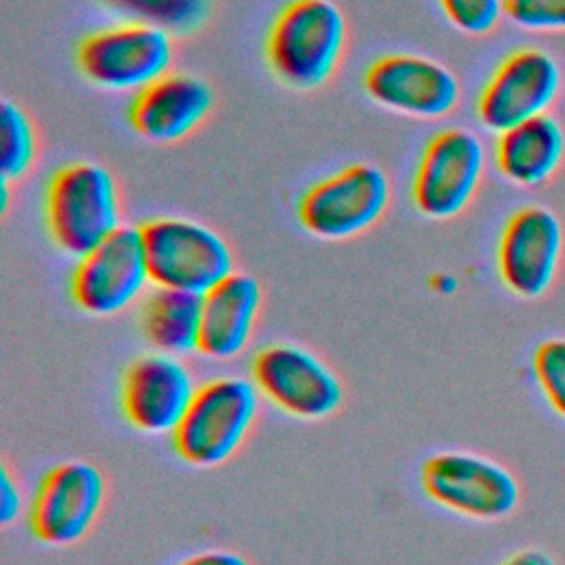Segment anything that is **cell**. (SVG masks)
Returning a JSON list of instances; mask_svg holds the SVG:
<instances>
[{
    "instance_id": "cb8c5ba5",
    "label": "cell",
    "mask_w": 565,
    "mask_h": 565,
    "mask_svg": "<svg viewBox=\"0 0 565 565\" xmlns=\"http://www.w3.org/2000/svg\"><path fill=\"white\" fill-rule=\"evenodd\" d=\"M503 15L527 31H565V0H503Z\"/></svg>"
},
{
    "instance_id": "ac0fdd59",
    "label": "cell",
    "mask_w": 565,
    "mask_h": 565,
    "mask_svg": "<svg viewBox=\"0 0 565 565\" xmlns=\"http://www.w3.org/2000/svg\"><path fill=\"white\" fill-rule=\"evenodd\" d=\"M565 159V130L547 113L521 121L497 137L494 161L503 179L534 188L545 183Z\"/></svg>"
},
{
    "instance_id": "ffe728a7",
    "label": "cell",
    "mask_w": 565,
    "mask_h": 565,
    "mask_svg": "<svg viewBox=\"0 0 565 565\" xmlns=\"http://www.w3.org/2000/svg\"><path fill=\"white\" fill-rule=\"evenodd\" d=\"M128 22H141L185 38L205 26L214 0H104Z\"/></svg>"
},
{
    "instance_id": "3957f363",
    "label": "cell",
    "mask_w": 565,
    "mask_h": 565,
    "mask_svg": "<svg viewBox=\"0 0 565 565\" xmlns=\"http://www.w3.org/2000/svg\"><path fill=\"white\" fill-rule=\"evenodd\" d=\"M260 399L252 377L223 375L199 384L188 413L172 433L177 455L194 468H216L230 461L254 430Z\"/></svg>"
},
{
    "instance_id": "277c9868",
    "label": "cell",
    "mask_w": 565,
    "mask_h": 565,
    "mask_svg": "<svg viewBox=\"0 0 565 565\" xmlns=\"http://www.w3.org/2000/svg\"><path fill=\"white\" fill-rule=\"evenodd\" d=\"M154 287L205 296L234 274V252L214 227L183 216H157L139 225Z\"/></svg>"
},
{
    "instance_id": "ba28073f",
    "label": "cell",
    "mask_w": 565,
    "mask_h": 565,
    "mask_svg": "<svg viewBox=\"0 0 565 565\" xmlns=\"http://www.w3.org/2000/svg\"><path fill=\"white\" fill-rule=\"evenodd\" d=\"M391 205V179L369 161L313 183L298 201L300 225L322 241H347L371 230Z\"/></svg>"
},
{
    "instance_id": "4316f807",
    "label": "cell",
    "mask_w": 565,
    "mask_h": 565,
    "mask_svg": "<svg viewBox=\"0 0 565 565\" xmlns=\"http://www.w3.org/2000/svg\"><path fill=\"white\" fill-rule=\"evenodd\" d=\"M501 565H556V561L539 547H525L510 554Z\"/></svg>"
},
{
    "instance_id": "8fae6325",
    "label": "cell",
    "mask_w": 565,
    "mask_h": 565,
    "mask_svg": "<svg viewBox=\"0 0 565 565\" xmlns=\"http://www.w3.org/2000/svg\"><path fill=\"white\" fill-rule=\"evenodd\" d=\"M486 172L481 139L468 128H446L424 148L413 177V203L435 221L455 218L475 199Z\"/></svg>"
},
{
    "instance_id": "9c48e42d",
    "label": "cell",
    "mask_w": 565,
    "mask_h": 565,
    "mask_svg": "<svg viewBox=\"0 0 565 565\" xmlns=\"http://www.w3.org/2000/svg\"><path fill=\"white\" fill-rule=\"evenodd\" d=\"M108 499V481L99 466L71 459L53 466L40 479L29 503L33 536L51 547L84 541L99 521Z\"/></svg>"
},
{
    "instance_id": "5bb4252c",
    "label": "cell",
    "mask_w": 565,
    "mask_h": 565,
    "mask_svg": "<svg viewBox=\"0 0 565 565\" xmlns=\"http://www.w3.org/2000/svg\"><path fill=\"white\" fill-rule=\"evenodd\" d=\"M563 254V225L543 205L519 207L503 225L497 245V271L503 287L523 300H536L556 280Z\"/></svg>"
},
{
    "instance_id": "d4e9b609",
    "label": "cell",
    "mask_w": 565,
    "mask_h": 565,
    "mask_svg": "<svg viewBox=\"0 0 565 565\" xmlns=\"http://www.w3.org/2000/svg\"><path fill=\"white\" fill-rule=\"evenodd\" d=\"M24 512L22 488L7 461L0 463V525L9 527Z\"/></svg>"
},
{
    "instance_id": "7402d4cb",
    "label": "cell",
    "mask_w": 565,
    "mask_h": 565,
    "mask_svg": "<svg viewBox=\"0 0 565 565\" xmlns=\"http://www.w3.org/2000/svg\"><path fill=\"white\" fill-rule=\"evenodd\" d=\"M532 375L547 406L565 419V338H547L534 349Z\"/></svg>"
},
{
    "instance_id": "83f0119b",
    "label": "cell",
    "mask_w": 565,
    "mask_h": 565,
    "mask_svg": "<svg viewBox=\"0 0 565 565\" xmlns=\"http://www.w3.org/2000/svg\"><path fill=\"white\" fill-rule=\"evenodd\" d=\"M9 201H11V181L0 177V214L9 212Z\"/></svg>"
},
{
    "instance_id": "5b68a950",
    "label": "cell",
    "mask_w": 565,
    "mask_h": 565,
    "mask_svg": "<svg viewBox=\"0 0 565 565\" xmlns=\"http://www.w3.org/2000/svg\"><path fill=\"white\" fill-rule=\"evenodd\" d=\"M82 75L110 93H141L170 73L174 38L157 26L121 22L88 33L75 53Z\"/></svg>"
},
{
    "instance_id": "484cf974",
    "label": "cell",
    "mask_w": 565,
    "mask_h": 565,
    "mask_svg": "<svg viewBox=\"0 0 565 565\" xmlns=\"http://www.w3.org/2000/svg\"><path fill=\"white\" fill-rule=\"evenodd\" d=\"M177 565H252V563L234 550H203L179 561Z\"/></svg>"
},
{
    "instance_id": "44dd1931",
    "label": "cell",
    "mask_w": 565,
    "mask_h": 565,
    "mask_svg": "<svg viewBox=\"0 0 565 565\" xmlns=\"http://www.w3.org/2000/svg\"><path fill=\"white\" fill-rule=\"evenodd\" d=\"M38 157V135L29 113L11 99L0 102V177L15 183Z\"/></svg>"
},
{
    "instance_id": "e0dca14e",
    "label": "cell",
    "mask_w": 565,
    "mask_h": 565,
    "mask_svg": "<svg viewBox=\"0 0 565 565\" xmlns=\"http://www.w3.org/2000/svg\"><path fill=\"white\" fill-rule=\"evenodd\" d=\"M263 285L247 271H234L203 296L199 353L210 360L238 358L252 342L263 311Z\"/></svg>"
},
{
    "instance_id": "8992f818",
    "label": "cell",
    "mask_w": 565,
    "mask_h": 565,
    "mask_svg": "<svg viewBox=\"0 0 565 565\" xmlns=\"http://www.w3.org/2000/svg\"><path fill=\"white\" fill-rule=\"evenodd\" d=\"M249 377L263 399L302 422L329 419L344 404L340 375L318 353L294 342L258 349Z\"/></svg>"
},
{
    "instance_id": "4fadbf2b",
    "label": "cell",
    "mask_w": 565,
    "mask_h": 565,
    "mask_svg": "<svg viewBox=\"0 0 565 565\" xmlns=\"http://www.w3.org/2000/svg\"><path fill=\"white\" fill-rule=\"evenodd\" d=\"M561 88V66L543 49L512 51L490 75L477 99L479 124L503 130L547 113Z\"/></svg>"
},
{
    "instance_id": "52a82bcc",
    "label": "cell",
    "mask_w": 565,
    "mask_h": 565,
    "mask_svg": "<svg viewBox=\"0 0 565 565\" xmlns=\"http://www.w3.org/2000/svg\"><path fill=\"white\" fill-rule=\"evenodd\" d=\"M419 481L433 503L477 521L505 519L521 503L519 479L503 463L468 450L430 455Z\"/></svg>"
},
{
    "instance_id": "2e32d148",
    "label": "cell",
    "mask_w": 565,
    "mask_h": 565,
    "mask_svg": "<svg viewBox=\"0 0 565 565\" xmlns=\"http://www.w3.org/2000/svg\"><path fill=\"white\" fill-rule=\"evenodd\" d=\"M214 108L212 86L192 73L170 71L135 95L128 119L150 143H174L194 132Z\"/></svg>"
},
{
    "instance_id": "9a60e30c",
    "label": "cell",
    "mask_w": 565,
    "mask_h": 565,
    "mask_svg": "<svg viewBox=\"0 0 565 565\" xmlns=\"http://www.w3.org/2000/svg\"><path fill=\"white\" fill-rule=\"evenodd\" d=\"M364 90L377 106L415 119L446 117L461 97L459 79L448 66L415 53L375 60L364 73Z\"/></svg>"
},
{
    "instance_id": "603a6c76",
    "label": "cell",
    "mask_w": 565,
    "mask_h": 565,
    "mask_svg": "<svg viewBox=\"0 0 565 565\" xmlns=\"http://www.w3.org/2000/svg\"><path fill=\"white\" fill-rule=\"evenodd\" d=\"M448 22L466 35H488L503 18V0H437Z\"/></svg>"
},
{
    "instance_id": "7a4b0ae2",
    "label": "cell",
    "mask_w": 565,
    "mask_h": 565,
    "mask_svg": "<svg viewBox=\"0 0 565 565\" xmlns=\"http://www.w3.org/2000/svg\"><path fill=\"white\" fill-rule=\"evenodd\" d=\"M44 218L53 245L82 258L124 225L115 174L97 161L60 168L46 185Z\"/></svg>"
},
{
    "instance_id": "6da1fadb",
    "label": "cell",
    "mask_w": 565,
    "mask_h": 565,
    "mask_svg": "<svg viewBox=\"0 0 565 565\" xmlns=\"http://www.w3.org/2000/svg\"><path fill=\"white\" fill-rule=\"evenodd\" d=\"M347 31V18L333 0H291L267 33V64L285 86L316 90L338 71Z\"/></svg>"
},
{
    "instance_id": "d6986e66",
    "label": "cell",
    "mask_w": 565,
    "mask_h": 565,
    "mask_svg": "<svg viewBox=\"0 0 565 565\" xmlns=\"http://www.w3.org/2000/svg\"><path fill=\"white\" fill-rule=\"evenodd\" d=\"M203 318V296L154 287L141 305V333L161 353L188 355L199 351Z\"/></svg>"
},
{
    "instance_id": "7c38bea8",
    "label": "cell",
    "mask_w": 565,
    "mask_h": 565,
    "mask_svg": "<svg viewBox=\"0 0 565 565\" xmlns=\"http://www.w3.org/2000/svg\"><path fill=\"white\" fill-rule=\"evenodd\" d=\"M199 384L179 355L148 351L128 362L119 386L126 422L146 435H172L188 413Z\"/></svg>"
},
{
    "instance_id": "30bf717a",
    "label": "cell",
    "mask_w": 565,
    "mask_h": 565,
    "mask_svg": "<svg viewBox=\"0 0 565 565\" xmlns=\"http://www.w3.org/2000/svg\"><path fill=\"white\" fill-rule=\"evenodd\" d=\"M150 285L141 232L135 225H121L77 258L71 274V298L93 318H113L130 309Z\"/></svg>"
}]
</instances>
